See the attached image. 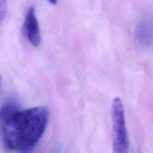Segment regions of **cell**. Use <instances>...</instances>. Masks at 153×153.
<instances>
[{
    "label": "cell",
    "instance_id": "cell-4",
    "mask_svg": "<svg viewBox=\"0 0 153 153\" xmlns=\"http://www.w3.org/2000/svg\"><path fill=\"white\" fill-rule=\"evenodd\" d=\"M135 35L140 45L143 47H149L152 44V23L147 19H142L137 24Z\"/></svg>",
    "mask_w": 153,
    "mask_h": 153
},
{
    "label": "cell",
    "instance_id": "cell-3",
    "mask_svg": "<svg viewBox=\"0 0 153 153\" xmlns=\"http://www.w3.org/2000/svg\"><path fill=\"white\" fill-rule=\"evenodd\" d=\"M24 30L29 42L34 46H38L41 42V33L33 7L29 8L26 12L24 21Z\"/></svg>",
    "mask_w": 153,
    "mask_h": 153
},
{
    "label": "cell",
    "instance_id": "cell-5",
    "mask_svg": "<svg viewBox=\"0 0 153 153\" xmlns=\"http://www.w3.org/2000/svg\"><path fill=\"white\" fill-rule=\"evenodd\" d=\"M7 2L5 1H0V23L5 17L7 13Z\"/></svg>",
    "mask_w": 153,
    "mask_h": 153
},
{
    "label": "cell",
    "instance_id": "cell-2",
    "mask_svg": "<svg viewBox=\"0 0 153 153\" xmlns=\"http://www.w3.org/2000/svg\"><path fill=\"white\" fill-rule=\"evenodd\" d=\"M113 153H128L129 140L124 110L120 98L113 99L111 105Z\"/></svg>",
    "mask_w": 153,
    "mask_h": 153
},
{
    "label": "cell",
    "instance_id": "cell-7",
    "mask_svg": "<svg viewBox=\"0 0 153 153\" xmlns=\"http://www.w3.org/2000/svg\"><path fill=\"white\" fill-rule=\"evenodd\" d=\"M20 153H32L31 149L30 150H27V151H21Z\"/></svg>",
    "mask_w": 153,
    "mask_h": 153
},
{
    "label": "cell",
    "instance_id": "cell-6",
    "mask_svg": "<svg viewBox=\"0 0 153 153\" xmlns=\"http://www.w3.org/2000/svg\"><path fill=\"white\" fill-rule=\"evenodd\" d=\"M53 153H62V149L60 146H58Z\"/></svg>",
    "mask_w": 153,
    "mask_h": 153
},
{
    "label": "cell",
    "instance_id": "cell-1",
    "mask_svg": "<svg viewBox=\"0 0 153 153\" xmlns=\"http://www.w3.org/2000/svg\"><path fill=\"white\" fill-rule=\"evenodd\" d=\"M49 119L44 106L19 109L9 103L0 110V128L3 141L9 149H32L42 136Z\"/></svg>",
    "mask_w": 153,
    "mask_h": 153
}]
</instances>
